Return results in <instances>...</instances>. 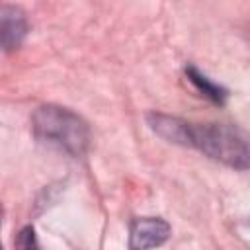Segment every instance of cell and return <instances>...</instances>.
<instances>
[{
  "label": "cell",
  "instance_id": "5",
  "mask_svg": "<svg viewBox=\"0 0 250 250\" xmlns=\"http://www.w3.org/2000/svg\"><path fill=\"white\" fill-rule=\"evenodd\" d=\"M186 74H188L189 82H191L199 92H203V96H207V98H209V100H213L215 104H223V102H225L227 92H225L219 84L211 82V80H209L205 74H201L197 68L188 66V68H186Z\"/></svg>",
  "mask_w": 250,
  "mask_h": 250
},
{
  "label": "cell",
  "instance_id": "6",
  "mask_svg": "<svg viewBox=\"0 0 250 250\" xmlns=\"http://www.w3.org/2000/svg\"><path fill=\"white\" fill-rule=\"evenodd\" d=\"M16 250H39L35 230L31 227H23L16 236Z\"/></svg>",
  "mask_w": 250,
  "mask_h": 250
},
{
  "label": "cell",
  "instance_id": "1",
  "mask_svg": "<svg viewBox=\"0 0 250 250\" xmlns=\"http://www.w3.org/2000/svg\"><path fill=\"white\" fill-rule=\"evenodd\" d=\"M236 170H250V133L229 123H189L188 145Z\"/></svg>",
  "mask_w": 250,
  "mask_h": 250
},
{
  "label": "cell",
  "instance_id": "3",
  "mask_svg": "<svg viewBox=\"0 0 250 250\" xmlns=\"http://www.w3.org/2000/svg\"><path fill=\"white\" fill-rule=\"evenodd\" d=\"M170 238V225L160 217H137L129 227L131 250H152Z\"/></svg>",
  "mask_w": 250,
  "mask_h": 250
},
{
  "label": "cell",
  "instance_id": "2",
  "mask_svg": "<svg viewBox=\"0 0 250 250\" xmlns=\"http://www.w3.org/2000/svg\"><path fill=\"white\" fill-rule=\"evenodd\" d=\"M33 133L39 141L53 145L72 156H82L90 145V127L74 111L61 105H41L33 113Z\"/></svg>",
  "mask_w": 250,
  "mask_h": 250
},
{
  "label": "cell",
  "instance_id": "4",
  "mask_svg": "<svg viewBox=\"0 0 250 250\" xmlns=\"http://www.w3.org/2000/svg\"><path fill=\"white\" fill-rule=\"evenodd\" d=\"M27 33V20L25 14L16 8L4 4L0 10V35H2V47L6 51H12L21 45L23 37Z\"/></svg>",
  "mask_w": 250,
  "mask_h": 250
}]
</instances>
